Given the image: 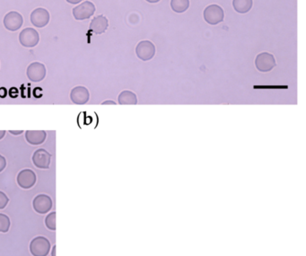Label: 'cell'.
Masks as SVG:
<instances>
[{
	"label": "cell",
	"instance_id": "cell-1",
	"mask_svg": "<svg viewBox=\"0 0 306 256\" xmlns=\"http://www.w3.org/2000/svg\"><path fill=\"white\" fill-rule=\"evenodd\" d=\"M203 17L207 23L210 25H217L222 23L225 18V12L220 5H209L205 8Z\"/></svg>",
	"mask_w": 306,
	"mask_h": 256
},
{
	"label": "cell",
	"instance_id": "cell-2",
	"mask_svg": "<svg viewBox=\"0 0 306 256\" xmlns=\"http://www.w3.org/2000/svg\"><path fill=\"white\" fill-rule=\"evenodd\" d=\"M255 67L260 72H269L277 65V61L273 54L269 52H261L255 58Z\"/></svg>",
	"mask_w": 306,
	"mask_h": 256
},
{
	"label": "cell",
	"instance_id": "cell-3",
	"mask_svg": "<svg viewBox=\"0 0 306 256\" xmlns=\"http://www.w3.org/2000/svg\"><path fill=\"white\" fill-rule=\"evenodd\" d=\"M155 52L156 49L154 44L148 40L139 42L136 46V55L141 61H151L155 55Z\"/></svg>",
	"mask_w": 306,
	"mask_h": 256
},
{
	"label": "cell",
	"instance_id": "cell-4",
	"mask_svg": "<svg viewBox=\"0 0 306 256\" xmlns=\"http://www.w3.org/2000/svg\"><path fill=\"white\" fill-rule=\"evenodd\" d=\"M51 250V243L44 237H37L30 244V252L33 256H47Z\"/></svg>",
	"mask_w": 306,
	"mask_h": 256
},
{
	"label": "cell",
	"instance_id": "cell-5",
	"mask_svg": "<svg viewBox=\"0 0 306 256\" xmlns=\"http://www.w3.org/2000/svg\"><path fill=\"white\" fill-rule=\"evenodd\" d=\"M19 42L25 48H33L40 42V35L35 29H23L19 34Z\"/></svg>",
	"mask_w": 306,
	"mask_h": 256
},
{
	"label": "cell",
	"instance_id": "cell-6",
	"mask_svg": "<svg viewBox=\"0 0 306 256\" xmlns=\"http://www.w3.org/2000/svg\"><path fill=\"white\" fill-rule=\"evenodd\" d=\"M73 15L76 20H85L93 16L95 13V5L91 1H84L73 9Z\"/></svg>",
	"mask_w": 306,
	"mask_h": 256
},
{
	"label": "cell",
	"instance_id": "cell-7",
	"mask_svg": "<svg viewBox=\"0 0 306 256\" xmlns=\"http://www.w3.org/2000/svg\"><path fill=\"white\" fill-rule=\"evenodd\" d=\"M47 70L45 66L40 62H33L28 66L27 74L28 79L32 82H41L46 77Z\"/></svg>",
	"mask_w": 306,
	"mask_h": 256
},
{
	"label": "cell",
	"instance_id": "cell-8",
	"mask_svg": "<svg viewBox=\"0 0 306 256\" xmlns=\"http://www.w3.org/2000/svg\"><path fill=\"white\" fill-rule=\"evenodd\" d=\"M37 177L35 172L31 169H23L21 172H19L16 181L19 186L23 189H31L36 183Z\"/></svg>",
	"mask_w": 306,
	"mask_h": 256
},
{
	"label": "cell",
	"instance_id": "cell-9",
	"mask_svg": "<svg viewBox=\"0 0 306 256\" xmlns=\"http://www.w3.org/2000/svg\"><path fill=\"white\" fill-rule=\"evenodd\" d=\"M33 206L34 210L39 214H46L52 209L53 202L50 196L40 194L34 198Z\"/></svg>",
	"mask_w": 306,
	"mask_h": 256
},
{
	"label": "cell",
	"instance_id": "cell-10",
	"mask_svg": "<svg viewBox=\"0 0 306 256\" xmlns=\"http://www.w3.org/2000/svg\"><path fill=\"white\" fill-rule=\"evenodd\" d=\"M50 13L48 10L42 7H38L36 9L33 10L30 16L31 23H33L35 27L42 28L46 26L47 24L50 22Z\"/></svg>",
	"mask_w": 306,
	"mask_h": 256
},
{
	"label": "cell",
	"instance_id": "cell-11",
	"mask_svg": "<svg viewBox=\"0 0 306 256\" xmlns=\"http://www.w3.org/2000/svg\"><path fill=\"white\" fill-rule=\"evenodd\" d=\"M23 23V18L22 14L17 12H9L5 14L4 18V25L5 28L11 32H15L22 27Z\"/></svg>",
	"mask_w": 306,
	"mask_h": 256
},
{
	"label": "cell",
	"instance_id": "cell-12",
	"mask_svg": "<svg viewBox=\"0 0 306 256\" xmlns=\"http://www.w3.org/2000/svg\"><path fill=\"white\" fill-rule=\"evenodd\" d=\"M51 155L47 150L40 149L33 155V163L40 169H48L51 165Z\"/></svg>",
	"mask_w": 306,
	"mask_h": 256
},
{
	"label": "cell",
	"instance_id": "cell-13",
	"mask_svg": "<svg viewBox=\"0 0 306 256\" xmlns=\"http://www.w3.org/2000/svg\"><path fill=\"white\" fill-rule=\"evenodd\" d=\"M70 99L76 104H78V105L85 104L90 99V93H89L88 89L84 87V86H82V85L76 86L71 90Z\"/></svg>",
	"mask_w": 306,
	"mask_h": 256
},
{
	"label": "cell",
	"instance_id": "cell-14",
	"mask_svg": "<svg viewBox=\"0 0 306 256\" xmlns=\"http://www.w3.org/2000/svg\"><path fill=\"white\" fill-rule=\"evenodd\" d=\"M109 26V21L104 15H98L90 23V30L95 34H102L106 32Z\"/></svg>",
	"mask_w": 306,
	"mask_h": 256
},
{
	"label": "cell",
	"instance_id": "cell-15",
	"mask_svg": "<svg viewBox=\"0 0 306 256\" xmlns=\"http://www.w3.org/2000/svg\"><path fill=\"white\" fill-rule=\"evenodd\" d=\"M47 133L44 131H27L25 132V139L29 144L37 146L46 140Z\"/></svg>",
	"mask_w": 306,
	"mask_h": 256
},
{
	"label": "cell",
	"instance_id": "cell-16",
	"mask_svg": "<svg viewBox=\"0 0 306 256\" xmlns=\"http://www.w3.org/2000/svg\"><path fill=\"white\" fill-rule=\"evenodd\" d=\"M118 102L121 105H128V104H137L138 103V96L137 94L130 91L124 90L122 91L118 96Z\"/></svg>",
	"mask_w": 306,
	"mask_h": 256
},
{
	"label": "cell",
	"instance_id": "cell-17",
	"mask_svg": "<svg viewBox=\"0 0 306 256\" xmlns=\"http://www.w3.org/2000/svg\"><path fill=\"white\" fill-rule=\"evenodd\" d=\"M253 5V0H232L233 9L239 14L250 12Z\"/></svg>",
	"mask_w": 306,
	"mask_h": 256
},
{
	"label": "cell",
	"instance_id": "cell-18",
	"mask_svg": "<svg viewBox=\"0 0 306 256\" xmlns=\"http://www.w3.org/2000/svg\"><path fill=\"white\" fill-rule=\"evenodd\" d=\"M171 8L177 14L184 13L190 7V0H171Z\"/></svg>",
	"mask_w": 306,
	"mask_h": 256
},
{
	"label": "cell",
	"instance_id": "cell-19",
	"mask_svg": "<svg viewBox=\"0 0 306 256\" xmlns=\"http://www.w3.org/2000/svg\"><path fill=\"white\" fill-rule=\"evenodd\" d=\"M10 219L5 214L0 213V233H6L9 231Z\"/></svg>",
	"mask_w": 306,
	"mask_h": 256
},
{
	"label": "cell",
	"instance_id": "cell-20",
	"mask_svg": "<svg viewBox=\"0 0 306 256\" xmlns=\"http://www.w3.org/2000/svg\"><path fill=\"white\" fill-rule=\"evenodd\" d=\"M45 225L50 230H56V212H51L45 219Z\"/></svg>",
	"mask_w": 306,
	"mask_h": 256
},
{
	"label": "cell",
	"instance_id": "cell-21",
	"mask_svg": "<svg viewBox=\"0 0 306 256\" xmlns=\"http://www.w3.org/2000/svg\"><path fill=\"white\" fill-rule=\"evenodd\" d=\"M9 199L3 191H0V210H3L8 204Z\"/></svg>",
	"mask_w": 306,
	"mask_h": 256
},
{
	"label": "cell",
	"instance_id": "cell-22",
	"mask_svg": "<svg viewBox=\"0 0 306 256\" xmlns=\"http://www.w3.org/2000/svg\"><path fill=\"white\" fill-rule=\"evenodd\" d=\"M5 167H6V160L2 155H0V172H2Z\"/></svg>",
	"mask_w": 306,
	"mask_h": 256
},
{
	"label": "cell",
	"instance_id": "cell-23",
	"mask_svg": "<svg viewBox=\"0 0 306 256\" xmlns=\"http://www.w3.org/2000/svg\"><path fill=\"white\" fill-rule=\"evenodd\" d=\"M83 0H67V2H69L70 4H78V3H81Z\"/></svg>",
	"mask_w": 306,
	"mask_h": 256
},
{
	"label": "cell",
	"instance_id": "cell-24",
	"mask_svg": "<svg viewBox=\"0 0 306 256\" xmlns=\"http://www.w3.org/2000/svg\"><path fill=\"white\" fill-rule=\"evenodd\" d=\"M10 133L11 134H13V135H19V134H22L23 133V131H9Z\"/></svg>",
	"mask_w": 306,
	"mask_h": 256
},
{
	"label": "cell",
	"instance_id": "cell-25",
	"mask_svg": "<svg viewBox=\"0 0 306 256\" xmlns=\"http://www.w3.org/2000/svg\"><path fill=\"white\" fill-rule=\"evenodd\" d=\"M102 104H103V105H105V104H113V105H115L116 102H113V101H105V102H102Z\"/></svg>",
	"mask_w": 306,
	"mask_h": 256
},
{
	"label": "cell",
	"instance_id": "cell-26",
	"mask_svg": "<svg viewBox=\"0 0 306 256\" xmlns=\"http://www.w3.org/2000/svg\"><path fill=\"white\" fill-rule=\"evenodd\" d=\"M147 2H149L150 4H155V3H158V2H160L161 0H146Z\"/></svg>",
	"mask_w": 306,
	"mask_h": 256
},
{
	"label": "cell",
	"instance_id": "cell-27",
	"mask_svg": "<svg viewBox=\"0 0 306 256\" xmlns=\"http://www.w3.org/2000/svg\"><path fill=\"white\" fill-rule=\"evenodd\" d=\"M5 135V131H0V140H2Z\"/></svg>",
	"mask_w": 306,
	"mask_h": 256
},
{
	"label": "cell",
	"instance_id": "cell-28",
	"mask_svg": "<svg viewBox=\"0 0 306 256\" xmlns=\"http://www.w3.org/2000/svg\"><path fill=\"white\" fill-rule=\"evenodd\" d=\"M56 249H57V247H56V246H54V247H53V249H52L51 256H56Z\"/></svg>",
	"mask_w": 306,
	"mask_h": 256
}]
</instances>
